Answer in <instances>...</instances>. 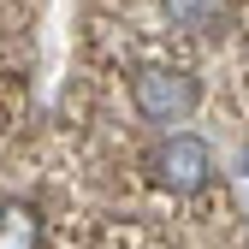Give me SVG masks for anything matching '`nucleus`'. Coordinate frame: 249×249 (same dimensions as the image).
<instances>
[{"label": "nucleus", "instance_id": "nucleus-3", "mask_svg": "<svg viewBox=\"0 0 249 249\" xmlns=\"http://www.w3.org/2000/svg\"><path fill=\"white\" fill-rule=\"evenodd\" d=\"M42 243V208L6 196L0 202V249H36Z\"/></svg>", "mask_w": 249, "mask_h": 249}, {"label": "nucleus", "instance_id": "nucleus-4", "mask_svg": "<svg viewBox=\"0 0 249 249\" xmlns=\"http://www.w3.org/2000/svg\"><path fill=\"white\" fill-rule=\"evenodd\" d=\"M172 30H196V36H226V6L220 0H160Z\"/></svg>", "mask_w": 249, "mask_h": 249}, {"label": "nucleus", "instance_id": "nucleus-1", "mask_svg": "<svg viewBox=\"0 0 249 249\" xmlns=\"http://www.w3.org/2000/svg\"><path fill=\"white\" fill-rule=\"evenodd\" d=\"M142 172L154 178V190L196 196V190H208V178H213V148L202 137H190V131H172V137H160L142 154Z\"/></svg>", "mask_w": 249, "mask_h": 249}, {"label": "nucleus", "instance_id": "nucleus-2", "mask_svg": "<svg viewBox=\"0 0 249 249\" xmlns=\"http://www.w3.org/2000/svg\"><path fill=\"white\" fill-rule=\"evenodd\" d=\"M131 107L148 124H184L202 107V83L190 71H178V66H142L131 77Z\"/></svg>", "mask_w": 249, "mask_h": 249}]
</instances>
